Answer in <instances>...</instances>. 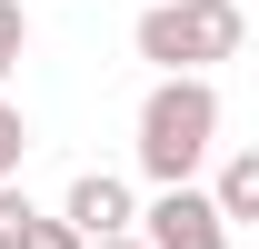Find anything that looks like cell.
Listing matches in <instances>:
<instances>
[{
    "mask_svg": "<svg viewBox=\"0 0 259 249\" xmlns=\"http://www.w3.org/2000/svg\"><path fill=\"white\" fill-rule=\"evenodd\" d=\"M209 150H220V90H209V70H160V90L140 100V180L180 189Z\"/></svg>",
    "mask_w": 259,
    "mask_h": 249,
    "instance_id": "obj_1",
    "label": "cell"
},
{
    "mask_svg": "<svg viewBox=\"0 0 259 249\" xmlns=\"http://www.w3.org/2000/svg\"><path fill=\"white\" fill-rule=\"evenodd\" d=\"M130 40H140V60H160V70H220V60H239L249 20H239V0H150Z\"/></svg>",
    "mask_w": 259,
    "mask_h": 249,
    "instance_id": "obj_2",
    "label": "cell"
},
{
    "mask_svg": "<svg viewBox=\"0 0 259 249\" xmlns=\"http://www.w3.org/2000/svg\"><path fill=\"white\" fill-rule=\"evenodd\" d=\"M140 239L150 249H229V219H220V199H209V189H160V199H150V210H140Z\"/></svg>",
    "mask_w": 259,
    "mask_h": 249,
    "instance_id": "obj_3",
    "label": "cell"
},
{
    "mask_svg": "<svg viewBox=\"0 0 259 249\" xmlns=\"http://www.w3.org/2000/svg\"><path fill=\"white\" fill-rule=\"evenodd\" d=\"M60 219L80 229V239H120V229H140V189L120 180V170H80L60 199Z\"/></svg>",
    "mask_w": 259,
    "mask_h": 249,
    "instance_id": "obj_4",
    "label": "cell"
},
{
    "mask_svg": "<svg viewBox=\"0 0 259 249\" xmlns=\"http://www.w3.org/2000/svg\"><path fill=\"white\" fill-rule=\"evenodd\" d=\"M209 199H220V219L239 229V219H259V150H229L220 180H209Z\"/></svg>",
    "mask_w": 259,
    "mask_h": 249,
    "instance_id": "obj_5",
    "label": "cell"
},
{
    "mask_svg": "<svg viewBox=\"0 0 259 249\" xmlns=\"http://www.w3.org/2000/svg\"><path fill=\"white\" fill-rule=\"evenodd\" d=\"M20 50H30V0H0V80L20 70Z\"/></svg>",
    "mask_w": 259,
    "mask_h": 249,
    "instance_id": "obj_6",
    "label": "cell"
},
{
    "mask_svg": "<svg viewBox=\"0 0 259 249\" xmlns=\"http://www.w3.org/2000/svg\"><path fill=\"white\" fill-rule=\"evenodd\" d=\"M20 159H30V120L20 100H0V180H20Z\"/></svg>",
    "mask_w": 259,
    "mask_h": 249,
    "instance_id": "obj_7",
    "label": "cell"
},
{
    "mask_svg": "<svg viewBox=\"0 0 259 249\" xmlns=\"http://www.w3.org/2000/svg\"><path fill=\"white\" fill-rule=\"evenodd\" d=\"M30 219H40V210H30L10 180H0V249H20V239H30Z\"/></svg>",
    "mask_w": 259,
    "mask_h": 249,
    "instance_id": "obj_8",
    "label": "cell"
},
{
    "mask_svg": "<svg viewBox=\"0 0 259 249\" xmlns=\"http://www.w3.org/2000/svg\"><path fill=\"white\" fill-rule=\"evenodd\" d=\"M20 249H90V239H80L70 219H30V239H20Z\"/></svg>",
    "mask_w": 259,
    "mask_h": 249,
    "instance_id": "obj_9",
    "label": "cell"
},
{
    "mask_svg": "<svg viewBox=\"0 0 259 249\" xmlns=\"http://www.w3.org/2000/svg\"><path fill=\"white\" fill-rule=\"evenodd\" d=\"M90 249H150V239H140V229H120V239H90Z\"/></svg>",
    "mask_w": 259,
    "mask_h": 249,
    "instance_id": "obj_10",
    "label": "cell"
}]
</instances>
